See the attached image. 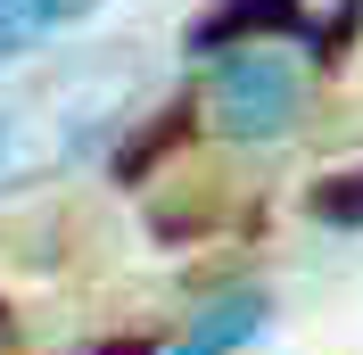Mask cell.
I'll return each mask as SVG.
<instances>
[{
  "label": "cell",
  "instance_id": "obj_2",
  "mask_svg": "<svg viewBox=\"0 0 363 355\" xmlns=\"http://www.w3.org/2000/svg\"><path fill=\"white\" fill-rule=\"evenodd\" d=\"M306 25V0H215L190 17L182 42L199 50V58H223V50H248V42H281Z\"/></svg>",
  "mask_w": 363,
  "mask_h": 355
},
{
  "label": "cell",
  "instance_id": "obj_6",
  "mask_svg": "<svg viewBox=\"0 0 363 355\" xmlns=\"http://www.w3.org/2000/svg\"><path fill=\"white\" fill-rule=\"evenodd\" d=\"M33 42V17H25V0H0V67Z\"/></svg>",
  "mask_w": 363,
  "mask_h": 355
},
{
  "label": "cell",
  "instance_id": "obj_1",
  "mask_svg": "<svg viewBox=\"0 0 363 355\" xmlns=\"http://www.w3.org/2000/svg\"><path fill=\"white\" fill-rule=\"evenodd\" d=\"M206 108H215V133H231V141H272V133L297 116V75H289V58H272V50H240V58L215 67Z\"/></svg>",
  "mask_w": 363,
  "mask_h": 355
},
{
  "label": "cell",
  "instance_id": "obj_9",
  "mask_svg": "<svg viewBox=\"0 0 363 355\" xmlns=\"http://www.w3.org/2000/svg\"><path fill=\"white\" fill-rule=\"evenodd\" d=\"M9 141H17V124H9V108H0V174H9Z\"/></svg>",
  "mask_w": 363,
  "mask_h": 355
},
{
  "label": "cell",
  "instance_id": "obj_5",
  "mask_svg": "<svg viewBox=\"0 0 363 355\" xmlns=\"http://www.w3.org/2000/svg\"><path fill=\"white\" fill-rule=\"evenodd\" d=\"M306 215H314V223H339V231H355V223H363V165L322 174L314 190H306Z\"/></svg>",
  "mask_w": 363,
  "mask_h": 355
},
{
  "label": "cell",
  "instance_id": "obj_7",
  "mask_svg": "<svg viewBox=\"0 0 363 355\" xmlns=\"http://www.w3.org/2000/svg\"><path fill=\"white\" fill-rule=\"evenodd\" d=\"M99 0H25V17L33 25H74V17H91Z\"/></svg>",
  "mask_w": 363,
  "mask_h": 355
},
{
  "label": "cell",
  "instance_id": "obj_8",
  "mask_svg": "<svg viewBox=\"0 0 363 355\" xmlns=\"http://www.w3.org/2000/svg\"><path fill=\"white\" fill-rule=\"evenodd\" d=\"M83 355H157V331H116V339H91Z\"/></svg>",
  "mask_w": 363,
  "mask_h": 355
},
{
  "label": "cell",
  "instance_id": "obj_3",
  "mask_svg": "<svg viewBox=\"0 0 363 355\" xmlns=\"http://www.w3.org/2000/svg\"><path fill=\"white\" fill-rule=\"evenodd\" d=\"M264 314H272L264 289H231V297H215V306H206L165 355H231V347H248V339L264 331Z\"/></svg>",
  "mask_w": 363,
  "mask_h": 355
},
{
  "label": "cell",
  "instance_id": "obj_4",
  "mask_svg": "<svg viewBox=\"0 0 363 355\" xmlns=\"http://www.w3.org/2000/svg\"><path fill=\"white\" fill-rule=\"evenodd\" d=\"M190 116H199V99H165V108L108 157V174H116V182H149V165H157V157H174L182 141H190Z\"/></svg>",
  "mask_w": 363,
  "mask_h": 355
}]
</instances>
